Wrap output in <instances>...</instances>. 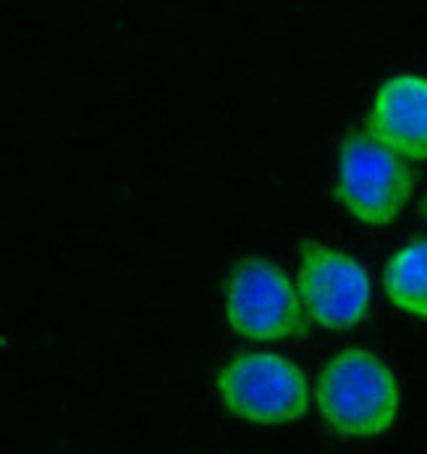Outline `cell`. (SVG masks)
Returning a JSON list of instances; mask_svg holds the SVG:
<instances>
[{
    "mask_svg": "<svg viewBox=\"0 0 427 454\" xmlns=\"http://www.w3.org/2000/svg\"><path fill=\"white\" fill-rule=\"evenodd\" d=\"M425 213H427V200H425Z\"/></svg>",
    "mask_w": 427,
    "mask_h": 454,
    "instance_id": "cell-8",
    "label": "cell"
},
{
    "mask_svg": "<svg viewBox=\"0 0 427 454\" xmlns=\"http://www.w3.org/2000/svg\"><path fill=\"white\" fill-rule=\"evenodd\" d=\"M369 131L393 153L427 160V76L399 74L375 95Z\"/></svg>",
    "mask_w": 427,
    "mask_h": 454,
    "instance_id": "cell-6",
    "label": "cell"
},
{
    "mask_svg": "<svg viewBox=\"0 0 427 454\" xmlns=\"http://www.w3.org/2000/svg\"><path fill=\"white\" fill-rule=\"evenodd\" d=\"M412 171L375 134L354 131L341 145L338 158V200L369 226L391 223L412 195Z\"/></svg>",
    "mask_w": 427,
    "mask_h": 454,
    "instance_id": "cell-2",
    "label": "cell"
},
{
    "mask_svg": "<svg viewBox=\"0 0 427 454\" xmlns=\"http://www.w3.org/2000/svg\"><path fill=\"white\" fill-rule=\"evenodd\" d=\"M226 318L254 341H278L305 333V310L286 273L270 260L245 258L229 276Z\"/></svg>",
    "mask_w": 427,
    "mask_h": 454,
    "instance_id": "cell-4",
    "label": "cell"
},
{
    "mask_svg": "<svg viewBox=\"0 0 427 454\" xmlns=\"http://www.w3.org/2000/svg\"><path fill=\"white\" fill-rule=\"evenodd\" d=\"M218 389L234 415L262 426L297 420L309 407L305 373L291 360L268 352L234 357L218 373Z\"/></svg>",
    "mask_w": 427,
    "mask_h": 454,
    "instance_id": "cell-3",
    "label": "cell"
},
{
    "mask_svg": "<svg viewBox=\"0 0 427 454\" xmlns=\"http://www.w3.org/2000/svg\"><path fill=\"white\" fill-rule=\"evenodd\" d=\"M369 276L360 260L309 242L299 258V297L325 328H352L369 310Z\"/></svg>",
    "mask_w": 427,
    "mask_h": 454,
    "instance_id": "cell-5",
    "label": "cell"
},
{
    "mask_svg": "<svg viewBox=\"0 0 427 454\" xmlns=\"http://www.w3.org/2000/svg\"><path fill=\"white\" fill-rule=\"evenodd\" d=\"M383 281L399 310L427 321V239L401 247L388 260Z\"/></svg>",
    "mask_w": 427,
    "mask_h": 454,
    "instance_id": "cell-7",
    "label": "cell"
},
{
    "mask_svg": "<svg viewBox=\"0 0 427 454\" xmlns=\"http://www.w3.org/2000/svg\"><path fill=\"white\" fill-rule=\"evenodd\" d=\"M317 402L333 431L344 436H375L396 423L401 391L377 355L344 349L322 368Z\"/></svg>",
    "mask_w": 427,
    "mask_h": 454,
    "instance_id": "cell-1",
    "label": "cell"
}]
</instances>
